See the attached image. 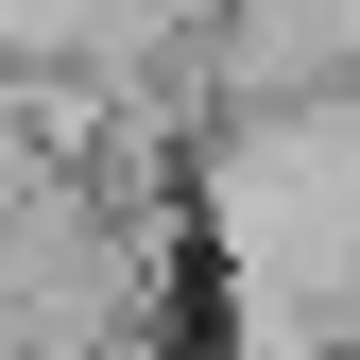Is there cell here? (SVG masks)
Returning a JSON list of instances; mask_svg holds the SVG:
<instances>
[{"label": "cell", "instance_id": "6da1fadb", "mask_svg": "<svg viewBox=\"0 0 360 360\" xmlns=\"http://www.w3.org/2000/svg\"><path fill=\"white\" fill-rule=\"evenodd\" d=\"M206 275H223V360L360 343V86L206 120Z\"/></svg>", "mask_w": 360, "mask_h": 360}]
</instances>
